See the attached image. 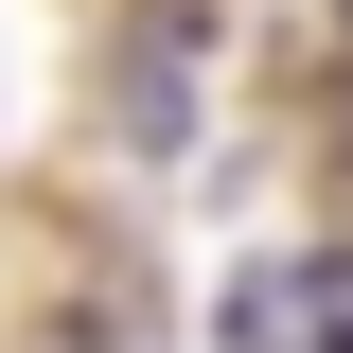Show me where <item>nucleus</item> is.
<instances>
[{"label": "nucleus", "mask_w": 353, "mask_h": 353, "mask_svg": "<svg viewBox=\"0 0 353 353\" xmlns=\"http://www.w3.org/2000/svg\"><path fill=\"white\" fill-rule=\"evenodd\" d=\"M194 71H212V18H194V0H141L124 53H106V124H124L141 159H176V141H194Z\"/></svg>", "instance_id": "f257e3e1"}, {"label": "nucleus", "mask_w": 353, "mask_h": 353, "mask_svg": "<svg viewBox=\"0 0 353 353\" xmlns=\"http://www.w3.org/2000/svg\"><path fill=\"white\" fill-rule=\"evenodd\" d=\"M230 353H353V265H283L230 301Z\"/></svg>", "instance_id": "f03ea898"}, {"label": "nucleus", "mask_w": 353, "mask_h": 353, "mask_svg": "<svg viewBox=\"0 0 353 353\" xmlns=\"http://www.w3.org/2000/svg\"><path fill=\"white\" fill-rule=\"evenodd\" d=\"M336 18H353V0H336Z\"/></svg>", "instance_id": "7ed1b4c3"}]
</instances>
